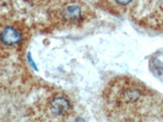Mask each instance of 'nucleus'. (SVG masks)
I'll return each instance as SVG.
<instances>
[{
	"instance_id": "5",
	"label": "nucleus",
	"mask_w": 163,
	"mask_h": 122,
	"mask_svg": "<svg viewBox=\"0 0 163 122\" xmlns=\"http://www.w3.org/2000/svg\"><path fill=\"white\" fill-rule=\"evenodd\" d=\"M138 0H100L105 8L114 13H126L132 9Z\"/></svg>"
},
{
	"instance_id": "6",
	"label": "nucleus",
	"mask_w": 163,
	"mask_h": 122,
	"mask_svg": "<svg viewBox=\"0 0 163 122\" xmlns=\"http://www.w3.org/2000/svg\"><path fill=\"white\" fill-rule=\"evenodd\" d=\"M143 24L152 28H163V8H158L142 19Z\"/></svg>"
},
{
	"instance_id": "4",
	"label": "nucleus",
	"mask_w": 163,
	"mask_h": 122,
	"mask_svg": "<svg viewBox=\"0 0 163 122\" xmlns=\"http://www.w3.org/2000/svg\"><path fill=\"white\" fill-rule=\"evenodd\" d=\"M30 31L23 22L6 20L2 21L0 31L1 53L19 51L26 44Z\"/></svg>"
},
{
	"instance_id": "7",
	"label": "nucleus",
	"mask_w": 163,
	"mask_h": 122,
	"mask_svg": "<svg viewBox=\"0 0 163 122\" xmlns=\"http://www.w3.org/2000/svg\"><path fill=\"white\" fill-rule=\"evenodd\" d=\"M23 1L34 7H42L48 3L50 0H23Z\"/></svg>"
},
{
	"instance_id": "2",
	"label": "nucleus",
	"mask_w": 163,
	"mask_h": 122,
	"mask_svg": "<svg viewBox=\"0 0 163 122\" xmlns=\"http://www.w3.org/2000/svg\"><path fill=\"white\" fill-rule=\"evenodd\" d=\"M47 17L56 29H72L88 24L96 17V13L82 0H54L48 7Z\"/></svg>"
},
{
	"instance_id": "1",
	"label": "nucleus",
	"mask_w": 163,
	"mask_h": 122,
	"mask_svg": "<svg viewBox=\"0 0 163 122\" xmlns=\"http://www.w3.org/2000/svg\"><path fill=\"white\" fill-rule=\"evenodd\" d=\"M153 94L145 84L129 76H118L103 92L105 112L120 122H139L145 117Z\"/></svg>"
},
{
	"instance_id": "3",
	"label": "nucleus",
	"mask_w": 163,
	"mask_h": 122,
	"mask_svg": "<svg viewBox=\"0 0 163 122\" xmlns=\"http://www.w3.org/2000/svg\"><path fill=\"white\" fill-rule=\"evenodd\" d=\"M38 112L42 122H74L78 117L74 100L64 91H54L46 96Z\"/></svg>"
}]
</instances>
